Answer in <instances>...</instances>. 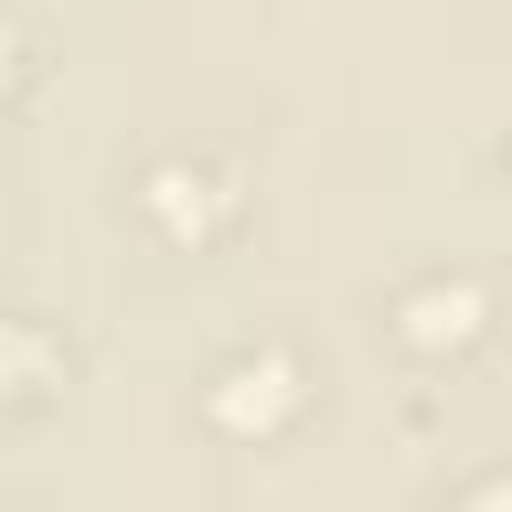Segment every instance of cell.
<instances>
[{
	"instance_id": "277c9868",
	"label": "cell",
	"mask_w": 512,
	"mask_h": 512,
	"mask_svg": "<svg viewBox=\"0 0 512 512\" xmlns=\"http://www.w3.org/2000/svg\"><path fill=\"white\" fill-rule=\"evenodd\" d=\"M56 368H64L56 336H48L40 320H24V312H0V408L40 400V392L56 384Z\"/></svg>"
},
{
	"instance_id": "6da1fadb",
	"label": "cell",
	"mask_w": 512,
	"mask_h": 512,
	"mask_svg": "<svg viewBox=\"0 0 512 512\" xmlns=\"http://www.w3.org/2000/svg\"><path fill=\"white\" fill-rule=\"evenodd\" d=\"M296 408H304V368L280 344H256L208 376V424H224L232 440H272Z\"/></svg>"
},
{
	"instance_id": "8992f818",
	"label": "cell",
	"mask_w": 512,
	"mask_h": 512,
	"mask_svg": "<svg viewBox=\"0 0 512 512\" xmlns=\"http://www.w3.org/2000/svg\"><path fill=\"white\" fill-rule=\"evenodd\" d=\"M16 80H24V40H16L8 24H0V96H8Z\"/></svg>"
},
{
	"instance_id": "7a4b0ae2",
	"label": "cell",
	"mask_w": 512,
	"mask_h": 512,
	"mask_svg": "<svg viewBox=\"0 0 512 512\" xmlns=\"http://www.w3.org/2000/svg\"><path fill=\"white\" fill-rule=\"evenodd\" d=\"M480 320H488V296H480V280H464V272H432V280H416V288L392 304V328H400V344H416V352H464V344L480 336Z\"/></svg>"
},
{
	"instance_id": "5b68a950",
	"label": "cell",
	"mask_w": 512,
	"mask_h": 512,
	"mask_svg": "<svg viewBox=\"0 0 512 512\" xmlns=\"http://www.w3.org/2000/svg\"><path fill=\"white\" fill-rule=\"evenodd\" d=\"M456 512H512V472H496V480H480Z\"/></svg>"
},
{
	"instance_id": "3957f363",
	"label": "cell",
	"mask_w": 512,
	"mask_h": 512,
	"mask_svg": "<svg viewBox=\"0 0 512 512\" xmlns=\"http://www.w3.org/2000/svg\"><path fill=\"white\" fill-rule=\"evenodd\" d=\"M136 208H144L168 240H208L216 216L232 208V184H224L216 168H200V160H160V168L136 184Z\"/></svg>"
}]
</instances>
